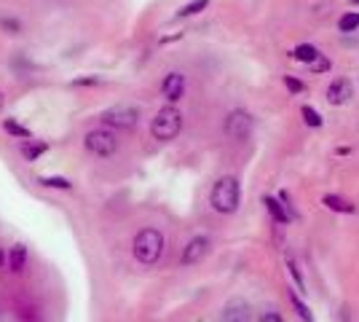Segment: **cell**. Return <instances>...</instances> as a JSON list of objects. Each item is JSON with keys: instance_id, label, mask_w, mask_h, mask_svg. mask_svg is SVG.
Here are the masks:
<instances>
[{"instance_id": "13", "label": "cell", "mask_w": 359, "mask_h": 322, "mask_svg": "<svg viewBox=\"0 0 359 322\" xmlns=\"http://www.w3.org/2000/svg\"><path fill=\"white\" fill-rule=\"evenodd\" d=\"M263 207H266V213L271 215V220L279 223V226H287V223L292 220L290 213L285 210V204L276 199V196H263Z\"/></svg>"}, {"instance_id": "19", "label": "cell", "mask_w": 359, "mask_h": 322, "mask_svg": "<svg viewBox=\"0 0 359 322\" xmlns=\"http://www.w3.org/2000/svg\"><path fill=\"white\" fill-rule=\"evenodd\" d=\"M300 116H303V123H306V126H311V129H319V126L325 123L322 113H319L314 105H303L300 107Z\"/></svg>"}, {"instance_id": "23", "label": "cell", "mask_w": 359, "mask_h": 322, "mask_svg": "<svg viewBox=\"0 0 359 322\" xmlns=\"http://www.w3.org/2000/svg\"><path fill=\"white\" fill-rule=\"evenodd\" d=\"M287 271H290V276H292V282H295V288H298V293H303L306 295V279H303V274H300V266L295 263V258H287Z\"/></svg>"}, {"instance_id": "18", "label": "cell", "mask_w": 359, "mask_h": 322, "mask_svg": "<svg viewBox=\"0 0 359 322\" xmlns=\"http://www.w3.org/2000/svg\"><path fill=\"white\" fill-rule=\"evenodd\" d=\"M210 8V0H188L185 6H180L175 19H188V16H196L201 14V11H207Z\"/></svg>"}, {"instance_id": "28", "label": "cell", "mask_w": 359, "mask_h": 322, "mask_svg": "<svg viewBox=\"0 0 359 322\" xmlns=\"http://www.w3.org/2000/svg\"><path fill=\"white\" fill-rule=\"evenodd\" d=\"M257 322H287L279 311H263L260 317H257Z\"/></svg>"}, {"instance_id": "8", "label": "cell", "mask_w": 359, "mask_h": 322, "mask_svg": "<svg viewBox=\"0 0 359 322\" xmlns=\"http://www.w3.org/2000/svg\"><path fill=\"white\" fill-rule=\"evenodd\" d=\"M161 97L166 100V105H177L180 100L185 97V76L172 70L166 73L164 81H161Z\"/></svg>"}, {"instance_id": "5", "label": "cell", "mask_w": 359, "mask_h": 322, "mask_svg": "<svg viewBox=\"0 0 359 322\" xmlns=\"http://www.w3.org/2000/svg\"><path fill=\"white\" fill-rule=\"evenodd\" d=\"M83 148L97 159H110L118 151V137H116V132H110L105 126H97L83 135Z\"/></svg>"}, {"instance_id": "31", "label": "cell", "mask_w": 359, "mask_h": 322, "mask_svg": "<svg viewBox=\"0 0 359 322\" xmlns=\"http://www.w3.org/2000/svg\"><path fill=\"white\" fill-rule=\"evenodd\" d=\"M0 266H6V253L0 250Z\"/></svg>"}, {"instance_id": "7", "label": "cell", "mask_w": 359, "mask_h": 322, "mask_svg": "<svg viewBox=\"0 0 359 322\" xmlns=\"http://www.w3.org/2000/svg\"><path fill=\"white\" fill-rule=\"evenodd\" d=\"M210 250H212V239L207 234H198V236H194L188 245L182 247L180 263H182V266H198V263L210 255Z\"/></svg>"}, {"instance_id": "10", "label": "cell", "mask_w": 359, "mask_h": 322, "mask_svg": "<svg viewBox=\"0 0 359 322\" xmlns=\"http://www.w3.org/2000/svg\"><path fill=\"white\" fill-rule=\"evenodd\" d=\"M220 322H252V307L244 298H231L220 311Z\"/></svg>"}, {"instance_id": "1", "label": "cell", "mask_w": 359, "mask_h": 322, "mask_svg": "<svg viewBox=\"0 0 359 322\" xmlns=\"http://www.w3.org/2000/svg\"><path fill=\"white\" fill-rule=\"evenodd\" d=\"M164 250H166L164 234L158 229H153V226L137 231V236L132 239V255L142 266H156V263L164 258Z\"/></svg>"}, {"instance_id": "24", "label": "cell", "mask_w": 359, "mask_h": 322, "mask_svg": "<svg viewBox=\"0 0 359 322\" xmlns=\"http://www.w3.org/2000/svg\"><path fill=\"white\" fill-rule=\"evenodd\" d=\"M332 70V62H330V57H325V54H319L311 65H309V73H314V76H322V73H330Z\"/></svg>"}, {"instance_id": "16", "label": "cell", "mask_w": 359, "mask_h": 322, "mask_svg": "<svg viewBox=\"0 0 359 322\" xmlns=\"http://www.w3.org/2000/svg\"><path fill=\"white\" fill-rule=\"evenodd\" d=\"M3 132L8 135V137H16V140H30L32 137V132L25 126L22 121H16V119H3Z\"/></svg>"}, {"instance_id": "15", "label": "cell", "mask_w": 359, "mask_h": 322, "mask_svg": "<svg viewBox=\"0 0 359 322\" xmlns=\"http://www.w3.org/2000/svg\"><path fill=\"white\" fill-rule=\"evenodd\" d=\"M38 185L48 191H73V180H67L65 175H38Z\"/></svg>"}, {"instance_id": "14", "label": "cell", "mask_w": 359, "mask_h": 322, "mask_svg": "<svg viewBox=\"0 0 359 322\" xmlns=\"http://www.w3.org/2000/svg\"><path fill=\"white\" fill-rule=\"evenodd\" d=\"M322 204L327 207L330 213H338V215L357 213V204H351V201L344 199V196H338V194H325V196H322Z\"/></svg>"}, {"instance_id": "32", "label": "cell", "mask_w": 359, "mask_h": 322, "mask_svg": "<svg viewBox=\"0 0 359 322\" xmlns=\"http://www.w3.org/2000/svg\"><path fill=\"white\" fill-rule=\"evenodd\" d=\"M351 3H359V0H351Z\"/></svg>"}, {"instance_id": "11", "label": "cell", "mask_w": 359, "mask_h": 322, "mask_svg": "<svg viewBox=\"0 0 359 322\" xmlns=\"http://www.w3.org/2000/svg\"><path fill=\"white\" fill-rule=\"evenodd\" d=\"M19 154H22V159H25L27 164H35L41 156L48 154V140H38V137L22 140V142H19Z\"/></svg>"}, {"instance_id": "12", "label": "cell", "mask_w": 359, "mask_h": 322, "mask_svg": "<svg viewBox=\"0 0 359 322\" xmlns=\"http://www.w3.org/2000/svg\"><path fill=\"white\" fill-rule=\"evenodd\" d=\"M27 258H30V247L22 245V242H16V245L8 250V255H6L8 271H11V274H22L25 266H27Z\"/></svg>"}, {"instance_id": "30", "label": "cell", "mask_w": 359, "mask_h": 322, "mask_svg": "<svg viewBox=\"0 0 359 322\" xmlns=\"http://www.w3.org/2000/svg\"><path fill=\"white\" fill-rule=\"evenodd\" d=\"M3 107H6V94L0 92V113H3Z\"/></svg>"}, {"instance_id": "21", "label": "cell", "mask_w": 359, "mask_h": 322, "mask_svg": "<svg viewBox=\"0 0 359 322\" xmlns=\"http://www.w3.org/2000/svg\"><path fill=\"white\" fill-rule=\"evenodd\" d=\"M22 22L16 19V16H8V14H3L0 16V32H6V35H22Z\"/></svg>"}, {"instance_id": "20", "label": "cell", "mask_w": 359, "mask_h": 322, "mask_svg": "<svg viewBox=\"0 0 359 322\" xmlns=\"http://www.w3.org/2000/svg\"><path fill=\"white\" fill-rule=\"evenodd\" d=\"M290 301H292V309L298 311V317L303 322H314V314H311V309L303 304V298H300V293L298 290H292L290 293Z\"/></svg>"}, {"instance_id": "9", "label": "cell", "mask_w": 359, "mask_h": 322, "mask_svg": "<svg viewBox=\"0 0 359 322\" xmlns=\"http://www.w3.org/2000/svg\"><path fill=\"white\" fill-rule=\"evenodd\" d=\"M351 97H354V83H351V78H335V81H330L327 86V102L335 107L346 105V102H351Z\"/></svg>"}, {"instance_id": "26", "label": "cell", "mask_w": 359, "mask_h": 322, "mask_svg": "<svg viewBox=\"0 0 359 322\" xmlns=\"http://www.w3.org/2000/svg\"><path fill=\"white\" fill-rule=\"evenodd\" d=\"M285 86H287V89H290L292 94L306 92V83H303L300 78H295V76H285Z\"/></svg>"}, {"instance_id": "17", "label": "cell", "mask_w": 359, "mask_h": 322, "mask_svg": "<svg viewBox=\"0 0 359 322\" xmlns=\"http://www.w3.org/2000/svg\"><path fill=\"white\" fill-rule=\"evenodd\" d=\"M319 54H322V51H319L314 43H298V46L292 48V60L303 62V65H311Z\"/></svg>"}, {"instance_id": "29", "label": "cell", "mask_w": 359, "mask_h": 322, "mask_svg": "<svg viewBox=\"0 0 359 322\" xmlns=\"http://www.w3.org/2000/svg\"><path fill=\"white\" fill-rule=\"evenodd\" d=\"M335 154H338V156H348V154H351V148H346V145H341V148H338Z\"/></svg>"}, {"instance_id": "22", "label": "cell", "mask_w": 359, "mask_h": 322, "mask_svg": "<svg viewBox=\"0 0 359 322\" xmlns=\"http://www.w3.org/2000/svg\"><path fill=\"white\" fill-rule=\"evenodd\" d=\"M338 30H341V32L359 30V11H346V14L338 19Z\"/></svg>"}, {"instance_id": "25", "label": "cell", "mask_w": 359, "mask_h": 322, "mask_svg": "<svg viewBox=\"0 0 359 322\" xmlns=\"http://www.w3.org/2000/svg\"><path fill=\"white\" fill-rule=\"evenodd\" d=\"M105 83V78L100 76H78L73 78V86H102Z\"/></svg>"}, {"instance_id": "27", "label": "cell", "mask_w": 359, "mask_h": 322, "mask_svg": "<svg viewBox=\"0 0 359 322\" xmlns=\"http://www.w3.org/2000/svg\"><path fill=\"white\" fill-rule=\"evenodd\" d=\"M19 320L22 322H41V314H38V309L27 307V309H22V311H19Z\"/></svg>"}, {"instance_id": "3", "label": "cell", "mask_w": 359, "mask_h": 322, "mask_svg": "<svg viewBox=\"0 0 359 322\" xmlns=\"http://www.w3.org/2000/svg\"><path fill=\"white\" fill-rule=\"evenodd\" d=\"M182 123H185V116L177 105H164L150 121V135L158 142H172L182 132Z\"/></svg>"}, {"instance_id": "2", "label": "cell", "mask_w": 359, "mask_h": 322, "mask_svg": "<svg viewBox=\"0 0 359 322\" xmlns=\"http://www.w3.org/2000/svg\"><path fill=\"white\" fill-rule=\"evenodd\" d=\"M210 204L215 213L233 215L241 204V183L236 175H223L217 177L210 191Z\"/></svg>"}, {"instance_id": "4", "label": "cell", "mask_w": 359, "mask_h": 322, "mask_svg": "<svg viewBox=\"0 0 359 322\" xmlns=\"http://www.w3.org/2000/svg\"><path fill=\"white\" fill-rule=\"evenodd\" d=\"M100 121L110 132H129L140 123V110L135 105H116L100 113Z\"/></svg>"}, {"instance_id": "6", "label": "cell", "mask_w": 359, "mask_h": 322, "mask_svg": "<svg viewBox=\"0 0 359 322\" xmlns=\"http://www.w3.org/2000/svg\"><path fill=\"white\" fill-rule=\"evenodd\" d=\"M223 129L228 140H233V142H247L255 132V119L244 107H236V110H231V113L225 116Z\"/></svg>"}]
</instances>
